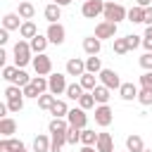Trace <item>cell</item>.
I'll return each instance as SVG.
<instances>
[{"instance_id":"cell-1","label":"cell","mask_w":152,"mask_h":152,"mask_svg":"<svg viewBox=\"0 0 152 152\" xmlns=\"http://www.w3.org/2000/svg\"><path fill=\"white\" fill-rule=\"evenodd\" d=\"M12 55H14V66L24 69L28 62H33V50H31V43L28 40H17L14 48H12Z\"/></svg>"},{"instance_id":"cell-2","label":"cell","mask_w":152,"mask_h":152,"mask_svg":"<svg viewBox=\"0 0 152 152\" xmlns=\"http://www.w3.org/2000/svg\"><path fill=\"white\" fill-rule=\"evenodd\" d=\"M102 17H104L107 21L119 24V21L128 19V10H126L124 5H119V2H114V0H107V2H104V12H102Z\"/></svg>"},{"instance_id":"cell-3","label":"cell","mask_w":152,"mask_h":152,"mask_svg":"<svg viewBox=\"0 0 152 152\" xmlns=\"http://www.w3.org/2000/svg\"><path fill=\"white\" fill-rule=\"evenodd\" d=\"M66 76H69V74H59V71H57V74H50V76H48V90H50L52 95L66 93V86H69V83H66Z\"/></svg>"},{"instance_id":"cell-4","label":"cell","mask_w":152,"mask_h":152,"mask_svg":"<svg viewBox=\"0 0 152 152\" xmlns=\"http://www.w3.org/2000/svg\"><path fill=\"white\" fill-rule=\"evenodd\" d=\"M104 2H107V0H86V2L81 5V14H83L86 19H95V17H100V14L104 12Z\"/></svg>"},{"instance_id":"cell-5","label":"cell","mask_w":152,"mask_h":152,"mask_svg":"<svg viewBox=\"0 0 152 152\" xmlns=\"http://www.w3.org/2000/svg\"><path fill=\"white\" fill-rule=\"evenodd\" d=\"M31 64H33V69H36V74H38V76H50V74H52V59H50L45 52L36 55Z\"/></svg>"},{"instance_id":"cell-6","label":"cell","mask_w":152,"mask_h":152,"mask_svg":"<svg viewBox=\"0 0 152 152\" xmlns=\"http://www.w3.org/2000/svg\"><path fill=\"white\" fill-rule=\"evenodd\" d=\"M97 76H100V83L107 86L109 90H119V88H121V78H119V74H116L114 69H102Z\"/></svg>"},{"instance_id":"cell-7","label":"cell","mask_w":152,"mask_h":152,"mask_svg":"<svg viewBox=\"0 0 152 152\" xmlns=\"http://www.w3.org/2000/svg\"><path fill=\"white\" fill-rule=\"evenodd\" d=\"M112 121H114L112 107H109V104H97V107H95V124L102 126V128H107Z\"/></svg>"},{"instance_id":"cell-8","label":"cell","mask_w":152,"mask_h":152,"mask_svg":"<svg viewBox=\"0 0 152 152\" xmlns=\"http://www.w3.org/2000/svg\"><path fill=\"white\" fill-rule=\"evenodd\" d=\"M45 36H48V40H50V43L62 45V43H64V38H66V28H64L59 21H55V24H50V26H48Z\"/></svg>"},{"instance_id":"cell-9","label":"cell","mask_w":152,"mask_h":152,"mask_svg":"<svg viewBox=\"0 0 152 152\" xmlns=\"http://www.w3.org/2000/svg\"><path fill=\"white\" fill-rule=\"evenodd\" d=\"M66 121H69V126L86 128V124H88V114H86V109H83V107H74V109H69Z\"/></svg>"},{"instance_id":"cell-10","label":"cell","mask_w":152,"mask_h":152,"mask_svg":"<svg viewBox=\"0 0 152 152\" xmlns=\"http://www.w3.org/2000/svg\"><path fill=\"white\" fill-rule=\"evenodd\" d=\"M95 36H97L100 40H104V38H112V40H114V38H116V24H114V21H107V19L100 21V24L95 26Z\"/></svg>"},{"instance_id":"cell-11","label":"cell","mask_w":152,"mask_h":152,"mask_svg":"<svg viewBox=\"0 0 152 152\" xmlns=\"http://www.w3.org/2000/svg\"><path fill=\"white\" fill-rule=\"evenodd\" d=\"M69 131V121L62 119V116H52V121L48 124V133L50 135H59V133H66Z\"/></svg>"},{"instance_id":"cell-12","label":"cell","mask_w":152,"mask_h":152,"mask_svg":"<svg viewBox=\"0 0 152 152\" xmlns=\"http://www.w3.org/2000/svg\"><path fill=\"white\" fill-rule=\"evenodd\" d=\"M95 147H97V152H114V138H112V133H97V142H95Z\"/></svg>"},{"instance_id":"cell-13","label":"cell","mask_w":152,"mask_h":152,"mask_svg":"<svg viewBox=\"0 0 152 152\" xmlns=\"http://www.w3.org/2000/svg\"><path fill=\"white\" fill-rule=\"evenodd\" d=\"M66 74H69V76H83V74H86V59L71 57V59L66 62Z\"/></svg>"},{"instance_id":"cell-14","label":"cell","mask_w":152,"mask_h":152,"mask_svg":"<svg viewBox=\"0 0 152 152\" xmlns=\"http://www.w3.org/2000/svg\"><path fill=\"white\" fill-rule=\"evenodd\" d=\"M50 147H52V138H50V135L38 133V135L33 138V152H50Z\"/></svg>"},{"instance_id":"cell-15","label":"cell","mask_w":152,"mask_h":152,"mask_svg":"<svg viewBox=\"0 0 152 152\" xmlns=\"http://www.w3.org/2000/svg\"><path fill=\"white\" fill-rule=\"evenodd\" d=\"M83 50H86V55H97L102 50V40L97 36H88V38H83Z\"/></svg>"},{"instance_id":"cell-16","label":"cell","mask_w":152,"mask_h":152,"mask_svg":"<svg viewBox=\"0 0 152 152\" xmlns=\"http://www.w3.org/2000/svg\"><path fill=\"white\" fill-rule=\"evenodd\" d=\"M138 93H140V88L133 86V83H121V88H119V95H121V100H126V102L138 100Z\"/></svg>"},{"instance_id":"cell-17","label":"cell","mask_w":152,"mask_h":152,"mask_svg":"<svg viewBox=\"0 0 152 152\" xmlns=\"http://www.w3.org/2000/svg\"><path fill=\"white\" fill-rule=\"evenodd\" d=\"M12 133H17V121L12 116H2L0 119V135L2 138H12Z\"/></svg>"},{"instance_id":"cell-18","label":"cell","mask_w":152,"mask_h":152,"mask_svg":"<svg viewBox=\"0 0 152 152\" xmlns=\"http://www.w3.org/2000/svg\"><path fill=\"white\" fill-rule=\"evenodd\" d=\"M43 14H45V19H48L50 24H55V21H59V19H62V5L50 2V5L43 10Z\"/></svg>"},{"instance_id":"cell-19","label":"cell","mask_w":152,"mask_h":152,"mask_svg":"<svg viewBox=\"0 0 152 152\" xmlns=\"http://www.w3.org/2000/svg\"><path fill=\"white\" fill-rule=\"evenodd\" d=\"M21 24H24V21H21V17H19V14H14V12H10V14H5V17H2V28H7V31H14V28L19 31V28H21Z\"/></svg>"},{"instance_id":"cell-20","label":"cell","mask_w":152,"mask_h":152,"mask_svg":"<svg viewBox=\"0 0 152 152\" xmlns=\"http://www.w3.org/2000/svg\"><path fill=\"white\" fill-rule=\"evenodd\" d=\"M93 95H95V102H97V104H107V102H109V97H112V90H109L107 86L97 83V86H95V90H93Z\"/></svg>"},{"instance_id":"cell-21","label":"cell","mask_w":152,"mask_h":152,"mask_svg":"<svg viewBox=\"0 0 152 152\" xmlns=\"http://www.w3.org/2000/svg\"><path fill=\"white\" fill-rule=\"evenodd\" d=\"M28 43H31L33 55H40V52H45V48H48V43H50V40H48V36H40V33H38V36H33Z\"/></svg>"},{"instance_id":"cell-22","label":"cell","mask_w":152,"mask_h":152,"mask_svg":"<svg viewBox=\"0 0 152 152\" xmlns=\"http://www.w3.org/2000/svg\"><path fill=\"white\" fill-rule=\"evenodd\" d=\"M17 14L26 21V19H33V14H36V7H33V2H28V0H24V2H19V10H17Z\"/></svg>"},{"instance_id":"cell-23","label":"cell","mask_w":152,"mask_h":152,"mask_svg":"<svg viewBox=\"0 0 152 152\" xmlns=\"http://www.w3.org/2000/svg\"><path fill=\"white\" fill-rule=\"evenodd\" d=\"M126 147H128V152H142L145 150V142H142V138L140 135H128L126 138Z\"/></svg>"},{"instance_id":"cell-24","label":"cell","mask_w":152,"mask_h":152,"mask_svg":"<svg viewBox=\"0 0 152 152\" xmlns=\"http://www.w3.org/2000/svg\"><path fill=\"white\" fill-rule=\"evenodd\" d=\"M128 21H133V24H142V21H145V7L133 5V7L128 10Z\"/></svg>"},{"instance_id":"cell-25","label":"cell","mask_w":152,"mask_h":152,"mask_svg":"<svg viewBox=\"0 0 152 152\" xmlns=\"http://www.w3.org/2000/svg\"><path fill=\"white\" fill-rule=\"evenodd\" d=\"M19 36H21V38H28V40H31L33 36H38V28H36V24H33L31 19H26V21L21 24V28H19Z\"/></svg>"},{"instance_id":"cell-26","label":"cell","mask_w":152,"mask_h":152,"mask_svg":"<svg viewBox=\"0 0 152 152\" xmlns=\"http://www.w3.org/2000/svg\"><path fill=\"white\" fill-rule=\"evenodd\" d=\"M97 74H90V71H86L83 76H78V83L83 86V90H95V86H97V78H95Z\"/></svg>"},{"instance_id":"cell-27","label":"cell","mask_w":152,"mask_h":152,"mask_svg":"<svg viewBox=\"0 0 152 152\" xmlns=\"http://www.w3.org/2000/svg\"><path fill=\"white\" fill-rule=\"evenodd\" d=\"M86 71H90V74H100V71H102V62H100L97 55H88V59H86Z\"/></svg>"},{"instance_id":"cell-28","label":"cell","mask_w":152,"mask_h":152,"mask_svg":"<svg viewBox=\"0 0 152 152\" xmlns=\"http://www.w3.org/2000/svg\"><path fill=\"white\" fill-rule=\"evenodd\" d=\"M55 100H57V95H52V93L48 90V93H43V95L38 97V107H40V109H45V112H50V109H52V104H55Z\"/></svg>"},{"instance_id":"cell-29","label":"cell","mask_w":152,"mask_h":152,"mask_svg":"<svg viewBox=\"0 0 152 152\" xmlns=\"http://www.w3.org/2000/svg\"><path fill=\"white\" fill-rule=\"evenodd\" d=\"M50 114H52V116H62V119H66V114H69L66 102H64V100H55V104H52Z\"/></svg>"},{"instance_id":"cell-30","label":"cell","mask_w":152,"mask_h":152,"mask_svg":"<svg viewBox=\"0 0 152 152\" xmlns=\"http://www.w3.org/2000/svg\"><path fill=\"white\" fill-rule=\"evenodd\" d=\"M83 93H86V90H83V86H81V83H69V86H66V93H64V95L78 102V97H81Z\"/></svg>"},{"instance_id":"cell-31","label":"cell","mask_w":152,"mask_h":152,"mask_svg":"<svg viewBox=\"0 0 152 152\" xmlns=\"http://www.w3.org/2000/svg\"><path fill=\"white\" fill-rule=\"evenodd\" d=\"M78 107H83V109L95 107V95H93V90H86V93L78 97Z\"/></svg>"},{"instance_id":"cell-32","label":"cell","mask_w":152,"mask_h":152,"mask_svg":"<svg viewBox=\"0 0 152 152\" xmlns=\"http://www.w3.org/2000/svg\"><path fill=\"white\" fill-rule=\"evenodd\" d=\"M81 131H83V128L69 126V131H66V145H76V142H81Z\"/></svg>"},{"instance_id":"cell-33","label":"cell","mask_w":152,"mask_h":152,"mask_svg":"<svg viewBox=\"0 0 152 152\" xmlns=\"http://www.w3.org/2000/svg\"><path fill=\"white\" fill-rule=\"evenodd\" d=\"M81 142H83V145H95V142H97V133H95L93 128H83V131H81Z\"/></svg>"},{"instance_id":"cell-34","label":"cell","mask_w":152,"mask_h":152,"mask_svg":"<svg viewBox=\"0 0 152 152\" xmlns=\"http://www.w3.org/2000/svg\"><path fill=\"white\" fill-rule=\"evenodd\" d=\"M5 97H7V100H14V97H24V88H19V86L10 83V86L5 88Z\"/></svg>"},{"instance_id":"cell-35","label":"cell","mask_w":152,"mask_h":152,"mask_svg":"<svg viewBox=\"0 0 152 152\" xmlns=\"http://www.w3.org/2000/svg\"><path fill=\"white\" fill-rule=\"evenodd\" d=\"M138 102H140L142 107H150V104H152V88H140V93H138Z\"/></svg>"},{"instance_id":"cell-36","label":"cell","mask_w":152,"mask_h":152,"mask_svg":"<svg viewBox=\"0 0 152 152\" xmlns=\"http://www.w3.org/2000/svg\"><path fill=\"white\" fill-rule=\"evenodd\" d=\"M131 48H128V40H126V36L124 38H114V52L116 55H126Z\"/></svg>"},{"instance_id":"cell-37","label":"cell","mask_w":152,"mask_h":152,"mask_svg":"<svg viewBox=\"0 0 152 152\" xmlns=\"http://www.w3.org/2000/svg\"><path fill=\"white\" fill-rule=\"evenodd\" d=\"M28 83H31V76H28L24 69H17V76H14V86L24 88V86H28Z\"/></svg>"},{"instance_id":"cell-38","label":"cell","mask_w":152,"mask_h":152,"mask_svg":"<svg viewBox=\"0 0 152 152\" xmlns=\"http://www.w3.org/2000/svg\"><path fill=\"white\" fill-rule=\"evenodd\" d=\"M7 109L12 114H19L24 109V97H14V100H7Z\"/></svg>"},{"instance_id":"cell-39","label":"cell","mask_w":152,"mask_h":152,"mask_svg":"<svg viewBox=\"0 0 152 152\" xmlns=\"http://www.w3.org/2000/svg\"><path fill=\"white\" fill-rule=\"evenodd\" d=\"M24 97H33V100H38L40 97V90L36 88V83L31 81L28 86H24Z\"/></svg>"},{"instance_id":"cell-40","label":"cell","mask_w":152,"mask_h":152,"mask_svg":"<svg viewBox=\"0 0 152 152\" xmlns=\"http://www.w3.org/2000/svg\"><path fill=\"white\" fill-rule=\"evenodd\" d=\"M17 69L19 66H2V78L7 83H14V76H17Z\"/></svg>"},{"instance_id":"cell-41","label":"cell","mask_w":152,"mask_h":152,"mask_svg":"<svg viewBox=\"0 0 152 152\" xmlns=\"http://www.w3.org/2000/svg\"><path fill=\"white\" fill-rule=\"evenodd\" d=\"M140 66H142L145 71H152V52H145V55L140 57Z\"/></svg>"},{"instance_id":"cell-42","label":"cell","mask_w":152,"mask_h":152,"mask_svg":"<svg viewBox=\"0 0 152 152\" xmlns=\"http://www.w3.org/2000/svg\"><path fill=\"white\" fill-rule=\"evenodd\" d=\"M126 40H128V48H131V50H135L138 45H142V40H140V36H135V33H131V36H126Z\"/></svg>"},{"instance_id":"cell-43","label":"cell","mask_w":152,"mask_h":152,"mask_svg":"<svg viewBox=\"0 0 152 152\" xmlns=\"http://www.w3.org/2000/svg\"><path fill=\"white\" fill-rule=\"evenodd\" d=\"M140 86H142V88H152V71H145V74L140 76Z\"/></svg>"},{"instance_id":"cell-44","label":"cell","mask_w":152,"mask_h":152,"mask_svg":"<svg viewBox=\"0 0 152 152\" xmlns=\"http://www.w3.org/2000/svg\"><path fill=\"white\" fill-rule=\"evenodd\" d=\"M0 152H14L12 150V138H2L0 140Z\"/></svg>"},{"instance_id":"cell-45","label":"cell","mask_w":152,"mask_h":152,"mask_svg":"<svg viewBox=\"0 0 152 152\" xmlns=\"http://www.w3.org/2000/svg\"><path fill=\"white\" fill-rule=\"evenodd\" d=\"M142 24L152 26V5H150V7H145V21H142Z\"/></svg>"},{"instance_id":"cell-46","label":"cell","mask_w":152,"mask_h":152,"mask_svg":"<svg viewBox=\"0 0 152 152\" xmlns=\"http://www.w3.org/2000/svg\"><path fill=\"white\" fill-rule=\"evenodd\" d=\"M7 40H10V31L7 28H0V45H5Z\"/></svg>"},{"instance_id":"cell-47","label":"cell","mask_w":152,"mask_h":152,"mask_svg":"<svg viewBox=\"0 0 152 152\" xmlns=\"http://www.w3.org/2000/svg\"><path fill=\"white\" fill-rule=\"evenodd\" d=\"M142 48H145L147 52H152V38H142Z\"/></svg>"},{"instance_id":"cell-48","label":"cell","mask_w":152,"mask_h":152,"mask_svg":"<svg viewBox=\"0 0 152 152\" xmlns=\"http://www.w3.org/2000/svg\"><path fill=\"white\" fill-rule=\"evenodd\" d=\"M78 152H97V147H95V145H83Z\"/></svg>"},{"instance_id":"cell-49","label":"cell","mask_w":152,"mask_h":152,"mask_svg":"<svg viewBox=\"0 0 152 152\" xmlns=\"http://www.w3.org/2000/svg\"><path fill=\"white\" fill-rule=\"evenodd\" d=\"M135 5H140V7H150L152 0H135Z\"/></svg>"},{"instance_id":"cell-50","label":"cell","mask_w":152,"mask_h":152,"mask_svg":"<svg viewBox=\"0 0 152 152\" xmlns=\"http://www.w3.org/2000/svg\"><path fill=\"white\" fill-rule=\"evenodd\" d=\"M52 2H57V5H62V7H66V5H71L74 0H52Z\"/></svg>"},{"instance_id":"cell-51","label":"cell","mask_w":152,"mask_h":152,"mask_svg":"<svg viewBox=\"0 0 152 152\" xmlns=\"http://www.w3.org/2000/svg\"><path fill=\"white\" fill-rule=\"evenodd\" d=\"M5 59H7V52H5V50H0V64H2V66H5Z\"/></svg>"},{"instance_id":"cell-52","label":"cell","mask_w":152,"mask_h":152,"mask_svg":"<svg viewBox=\"0 0 152 152\" xmlns=\"http://www.w3.org/2000/svg\"><path fill=\"white\" fill-rule=\"evenodd\" d=\"M142 38H152V26H147V28H145V36H142Z\"/></svg>"},{"instance_id":"cell-53","label":"cell","mask_w":152,"mask_h":152,"mask_svg":"<svg viewBox=\"0 0 152 152\" xmlns=\"http://www.w3.org/2000/svg\"><path fill=\"white\" fill-rule=\"evenodd\" d=\"M142 152H152V150H142Z\"/></svg>"},{"instance_id":"cell-54","label":"cell","mask_w":152,"mask_h":152,"mask_svg":"<svg viewBox=\"0 0 152 152\" xmlns=\"http://www.w3.org/2000/svg\"><path fill=\"white\" fill-rule=\"evenodd\" d=\"M83 2H86V0H83Z\"/></svg>"}]
</instances>
